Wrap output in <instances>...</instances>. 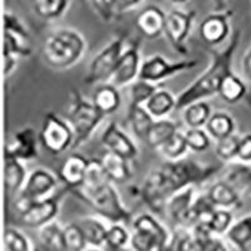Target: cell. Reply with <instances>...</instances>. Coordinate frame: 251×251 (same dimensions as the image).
Returning <instances> with one entry per match:
<instances>
[{"label":"cell","mask_w":251,"mask_h":251,"mask_svg":"<svg viewBox=\"0 0 251 251\" xmlns=\"http://www.w3.org/2000/svg\"><path fill=\"white\" fill-rule=\"evenodd\" d=\"M240 35L241 31L236 29L232 31L227 46L219 51H211L212 62L210 67L176 97L177 111H182L192 103L205 100L215 94H219L221 83L232 72V59L240 44Z\"/></svg>","instance_id":"1"},{"label":"cell","mask_w":251,"mask_h":251,"mask_svg":"<svg viewBox=\"0 0 251 251\" xmlns=\"http://www.w3.org/2000/svg\"><path fill=\"white\" fill-rule=\"evenodd\" d=\"M87 42L79 31L72 28H58L47 37L43 58L54 69H68L82 59Z\"/></svg>","instance_id":"2"},{"label":"cell","mask_w":251,"mask_h":251,"mask_svg":"<svg viewBox=\"0 0 251 251\" xmlns=\"http://www.w3.org/2000/svg\"><path fill=\"white\" fill-rule=\"evenodd\" d=\"M104 118L106 116L98 111L92 100H87L78 89H73L67 111V121L75 132V143L72 150L86 143Z\"/></svg>","instance_id":"3"},{"label":"cell","mask_w":251,"mask_h":251,"mask_svg":"<svg viewBox=\"0 0 251 251\" xmlns=\"http://www.w3.org/2000/svg\"><path fill=\"white\" fill-rule=\"evenodd\" d=\"M73 192L108 223L125 225L133 221L131 210L126 207L120 194L112 182L106 183L92 191L73 190Z\"/></svg>","instance_id":"4"},{"label":"cell","mask_w":251,"mask_h":251,"mask_svg":"<svg viewBox=\"0 0 251 251\" xmlns=\"http://www.w3.org/2000/svg\"><path fill=\"white\" fill-rule=\"evenodd\" d=\"M219 166H205L192 160L182 158L178 161H165L161 171L165 176L170 195L183 188L205 182L219 171Z\"/></svg>","instance_id":"5"},{"label":"cell","mask_w":251,"mask_h":251,"mask_svg":"<svg viewBox=\"0 0 251 251\" xmlns=\"http://www.w3.org/2000/svg\"><path fill=\"white\" fill-rule=\"evenodd\" d=\"M174 241L171 232L161 221L151 214H141L132 221V251H156L158 248Z\"/></svg>","instance_id":"6"},{"label":"cell","mask_w":251,"mask_h":251,"mask_svg":"<svg viewBox=\"0 0 251 251\" xmlns=\"http://www.w3.org/2000/svg\"><path fill=\"white\" fill-rule=\"evenodd\" d=\"M125 35H116L108 44L92 59L88 73L84 77L87 84H107L111 82L121 55L126 49Z\"/></svg>","instance_id":"7"},{"label":"cell","mask_w":251,"mask_h":251,"mask_svg":"<svg viewBox=\"0 0 251 251\" xmlns=\"http://www.w3.org/2000/svg\"><path fill=\"white\" fill-rule=\"evenodd\" d=\"M40 142L51 154H60L73 147L75 132L67 120L55 113H47L39 134Z\"/></svg>","instance_id":"8"},{"label":"cell","mask_w":251,"mask_h":251,"mask_svg":"<svg viewBox=\"0 0 251 251\" xmlns=\"http://www.w3.org/2000/svg\"><path fill=\"white\" fill-rule=\"evenodd\" d=\"M58 178L53 172L46 169H37L28 176L25 186L15 197V207L22 212L30 203L38 202L51 196L57 187Z\"/></svg>","instance_id":"9"},{"label":"cell","mask_w":251,"mask_h":251,"mask_svg":"<svg viewBox=\"0 0 251 251\" xmlns=\"http://www.w3.org/2000/svg\"><path fill=\"white\" fill-rule=\"evenodd\" d=\"M197 66H199V60L197 59L171 62L163 55L154 54L146 58L142 62L138 79L158 84L160 82L172 77V75L191 71Z\"/></svg>","instance_id":"10"},{"label":"cell","mask_w":251,"mask_h":251,"mask_svg":"<svg viewBox=\"0 0 251 251\" xmlns=\"http://www.w3.org/2000/svg\"><path fill=\"white\" fill-rule=\"evenodd\" d=\"M196 15L194 10L182 8L171 9L166 15L165 35L172 48L181 54H187L186 40L191 33Z\"/></svg>","instance_id":"11"},{"label":"cell","mask_w":251,"mask_h":251,"mask_svg":"<svg viewBox=\"0 0 251 251\" xmlns=\"http://www.w3.org/2000/svg\"><path fill=\"white\" fill-rule=\"evenodd\" d=\"M4 18V51L15 57H28L31 54V38L28 29L19 17L5 12Z\"/></svg>","instance_id":"12"},{"label":"cell","mask_w":251,"mask_h":251,"mask_svg":"<svg viewBox=\"0 0 251 251\" xmlns=\"http://www.w3.org/2000/svg\"><path fill=\"white\" fill-rule=\"evenodd\" d=\"M143 60L141 59V43L138 40H133L128 47H126L123 54L117 64L109 84L116 88L132 86L138 80L141 72V66Z\"/></svg>","instance_id":"13"},{"label":"cell","mask_w":251,"mask_h":251,"mask_svg":"<svg viewBox=\"0 0 251 251\" xmlns=\"http://www.w3.org/2000/svg\"><path fill=\"white\" fill-rule=\"evenodd\" d=\"M100 143L107 152L122 157L129 162L140 153L137 145L116 122H109L107 125L100 136Z\"/></svg>","instance_id":"14"},{"label":"cell","mask_w":251,"mask_h":251,"mask_svg":"<svg viewBox=\"0 0 251 251\" xmlns=\"http://www.w3.org/2000/svg\"><path fill=\"white\" fill-rule=\"evenodd\" d=\"M141 195L145 203L154 214H162L166 211L167 200L171 196L167 188L165 176L161 170H153L145 178Z\"/></svg>","instance_id":"15"},{"label":"cell","mask_w":251,"mask_h":251,"mask_svg":"<svg viewBox=\"0 0 251 251\" xmlns=\"http://www.w3.org/2000/svg\"><path fill=\"white\" fill-rule=\"evenodd\" d=\"M59 212V200L55 196H50L38 202H33L19 212L23 225L30 228H42L53 223Z\"/></svg>","instance_id":"16"},{"label":"cell","mask_w":251,"mask_h":251,"mask_svg":"<svg viewBox=\"0 0 251 251\" xmlns=\"http://www.w3.org/2000/svg\"><path fill=\"white\" fill-rule=\"evenodd\" d=\"M230 12H220L208 14L201 22L200 37L207 46H219L230 35Z\"/></svg>","instance_id":"17"},{"label":"cell","mask_w":251,"mask_h":251,"mask_svg":"<svg viewBox=\"0 0 251 251\" xmlns=\"http://www.w3.org/2000/svg\"><path fill=\"white\" fill-rule=\"evenodd\" d=\"M6 153L17 157L20 161H30L38 157V136L31 127L26 126L18 129L13 140L8 143Z\"/></svg>","instance_id":"18"},{"label":"cell","mask_w":251,"mask_h":251,"mask_svg":"<svg viewBox=\"0 0 251 251\" xmlns=\"http://www.w3.org/2000/svg\"><path fill=\"white\" fill-rule=\"evenodd\" d=\"M166 15L161 8L156 5H146L138 13L136 19V26L138 30L149 39L158 38L161 34H165Z\"/></svg>","instance_id":"19"},{"label":"cell","mask_w":251,"mask_h":251,"mask_svg":"<svg viewBox=\"0 0 251 251\" xmlns=\"http://www.w3.org/2000/svg\"><path fill=\"white\" fill-rule=\"evenodd\" d=\"M89 160L80 153H72L67 157L59 170V178L66 183L69 191L79 188L86 178Z\"/></svg>","instance_id":"20"},{"label":"cell","mask_w":251,"mask_h":251,"mask_svg":"<svg viewBox=\"0 0 251 251\" xmlns=\"http://www.w3.org/2000/svg\"><path fill=\"white\" fill-rule=\"evenodd\" d=\"M196 197L195 186L183 188L169 197L167 205H166V212L169 214L170 219L174 221L176 227H181L183 225V221H185L194 201L196 200Z\"/></svg>","instance_id":"21"},{"label":"cell","mask_w":251,"mask_h":251,"mask_svg":"<svg viewBox=\"0 0 251 251\" xmlns=\"http://www.w3.org/2000/svg\"><path fill=\"white\" fill-rule=\"evenodd\" d=\"M4 181H5V187L9 194L15 195V197L22 192V190L25 186L29 175L26 174L25 166L23 161L18 160L17 157L12 154H4Z\"/></svg>","instance_id":"22"},{"label":"cell","mask_w":251,"mask_h":251,"mask_svg":"<svg viewBox=\"0 0 251 251\" xmlns=\"http://www.w3.org/2000/svg\"><path fill=\"white\" fill-rule=\"evenodd\" d=\"M89 5L94 9L104 22H112L122 15L137 10L145 5L143 1L138 0H111V1H89Z\"/></svg>","instance_id":"23"},{"label":"cell","mask_w":251,"mask_h":251,"mask_svg":"<svg viewBox=\"0 0 251 251\" xmlns=\"http://www.w3.org/2000/svg\"><path fill=\"white\" fill-rule=\"evenodd\" d=\"M206 196L215 207L225 208V210L239 207L243 200V196L230 183L224 180L217 181L214 185H211Z\"/></svg>","instance_id":"24"},{"label":"cell","mask_w":251,"mask_h":251,"mask_svg":"<svg viewBox=\"0 0 251 251\" xmlns=\"http://www.w3.org/2000/svg\"><path fill=\"white\" fill-rule=\"evenodd\" d=\"M100 161L112 183H122L131 178L132 171L129 167V161H126L122 157H118L107 151L103 153Z\"/></svg>","instance_id":"25"},{"label":"cell","mask_w":251,"mask_h":251,"mask_svg":"<svg viewBox=\"0 0 251 251\" xmlns=\"http://www.w3.org/2000/svg\"><path fill=\"white\" fill-rule=\"evenodd\" d=\"M178 131H180L178 126L174 121H170L167 118H165V120H157L151 126V128H150L149 133H147V136L145 138V142L151 149L158 151Z\"/></svg>","instance_id":"26"},{"label":"cell","mask_w":251,"mask_h":251,"mask_svg":"<svg viewBox=\"0 0 251 251\" xmlns=\"http://www.w3.org/2000/svg\"><path fill=\"white\" fill-rule=\"evenodd\" d=\"M92 102L104 116L114 113L121 106V94L118 88L107 83L100 84L92 96Z\"/></svg>","instance_id":"27"},{"label":"cell","mask_w":251,"mask_h":251,"mask_svg":"<svg viewBox=\"0 0 251 251\" xmlns=\"http://www.w3.org/2000/svg\"><path fill=\"white\" fill-rule=\"evenodd\" d=\"M145 107L154 121L165 120L174 109H176V97L167 89H158L146 103Z\"/></svg>","instance_id":"28"},{"label":"cell","mask_w":251,"mask_h":251,"mask_svg":"<svg viewBox=\"0 0 251 251\" xmlns=\"http://www.w3.org/2000/svg\"><path fill=\"white\" fill-rule=\"evenodd\" d=\"M78 225L82 228L83 234L86 236L87 244L92 248H103L106 245V237L107 231H108V226L103 223L102 220L97 217L89 216L83 217L78 221Z\"/></svg>","instance_id":"29"},{"label":"cell","mask_w":251,"mask_h":251,"mask_svg":"<svg viewBox=\"0 0 251 251\" xmlns=\"http://www.w3.org/2000/svg\"><path fill=\"white\" fill-rule=\"evenodd\" d=\"M235 128H236V125H235L234 118L226 112L214 113L206 125V132L208 136L216 141L224 140L235 134Z\"/></svg>","instance_id":"30"},{"label":"cell","mask_w":251,"mask_h":251,"mask_svg":"<svg viewBox=\"0 0 251 251\" xmlns=\"http://www.w3.org/2000/svg\"><path fill=\"white\" fill-rule=\"evenodd\" d=\"M211 116V107L206 100L195 102L182 109V120L187 128H203Z\"/></svg>","instance_id":"31"},{"label":"cell","mask_w":251,"mask_h":251,"mask_svg":"<svg viewBox=\"0 0 251 251\" xmlns=\"http://www.w3.org/2000/svg\"><path fill=\"white\" fill-rule=\"evenodd\" d=\"M127 117H128L129 126H131L133 133L138 138L145 141L151 126L154 122L153 117L149 113L145 106H138V104H131L129 106Z\"/></svg>","instance_id":"32"},{"label":"cell","mask_w":251,"mask_h":251,"mask_svg":"<svg viewBox=\"0 0 251 251\" xmlns=\"http://www.w3.org/2000/svg\"><path fill=\"white\" fill-rule=\"evenodd\" d=\"M225 236L240 251L245 250L251 244V214L235 221Z\"/></svg>","instance_id":"33"},{"label":"cell","mask_w":251,"mask_h":251,"mask_svg":"<svg viewBox=\"0 0 251 251\" xmlns=\"http://www.w3.org/2000/svg\"><path fill=\"white\" fill-rule=\"evenodd\" d=\"M224 181L230 183L241 196L250 194L251 166L241 162L236 163L226 172Z\"/></svg>","instance_id":"34"},{"label":"cell","mask_w":251,"mask_h":251,"mask_svg":"<svg viewBox=\"0 0 251 251\" xmlns=\"http://www.w3.org/2000/svg\"><path fill=\"white\" fill-rule=\"evenodd\" d=\"M246 84L239 75H236L234 72H231L227 77L221 83V87L219 89V96L227 103H237L239 100L245 97Z\"/></svg>","instance_id":"35"},{"label":"cell","mask_w":251,"mask_h":251,"mask_svg":"<svg viewBox=\"0 0 251 251\" xmlns=\"http://www.w3.org/2000/svg\"><path fill=\"white\" fill-rule=\"evenodd\" d=\"M38 239L39 243L51 251H66L64 245V227L58 223L48 224L44 227L38 230Z\"/></svg>","instance_id":"36"},{"label":"cell","mask_w":251,"mask_h":251,"mask_svg":"<svg viewBox=\"0 0 251 251\" xmlns=\"http://www.w3.org/2000/svg\"><path fill=\"white\" fill-rule=\"evenodd\" d=\"M69 5L68 0H39L31 4L35 14L44 20L58 19L68 10Z\"/></svg>","instance_id":"37"},{"label":"cell","mask_w":251,"mask_h":251,"mask_svg":"<svg viewBox=\"0 0 251 251\" xmlns=\"http://www.w3.org/2000/svg\"><path fill=\"white\" fill-rule=\"evenodd\" d=\"M187 151L188 146L186 142L185 133H183V131H178L157 152L165 158V161H178L185 158Z\"/></svg>","instance_id":"38"},{"label":"cell","mask_w":251,"mask_h":251,"mask_svg":"<svg viewBox=\"0 0 251 251\" xmlns=\"http://www.w3.org/2000/svg\"><path fill=\"white\" fill-rule=\"evenodd\" d=\"M111 182L107 177L106 172L103 170L102 165H100V160H89L88 169H87L86 178L84 182L79 188L75 190H80V191H92L96 188L100 187V186L106 185V183ZM73 191V190H72Z\"/></svg>","instance_id":"39"},{"label":"cell","mask_w":251,"mask_h":251,"mask_svg":"<svg viewBox=\"0 0 251 251\" xmlns=\"http://www.w3.org/2000/svg\"><path fill=\"white\" fill-rule=\"evenodd\" d=\"M33 245L23 232L15 227H8L4 232L3 251H31Z\"/></svg>","instance_id":"40"},{"label":"cell","mask_w":251,"mask_h":251,"mask_svg":"<svg viewBox=\"0 0 251 251\" xmlns=\"http://www.w3.org/2000/svg\"><path fill=\"white\" fill-rule=\"evenodd\" d=\"M64 245L66 251H87V240L77 223L64 226Z\"/></svg>","instance_id":"41"},{"label":"cell","mask_w":251,"mask_h":251,"mask_svg":"<svg viewBox=\"0 0 251 251\" xmlns=\"http://www.w3.org/2000/svg\"><path fill=\"white\" fill-rule=\"evenodd\" d=\"M232 224H234V216L230 210L216 208V211L212 215L211 220L208 221L207 226L214 236L220 237L227 234Z\"/></svg>","instance_id":"42"},{"label":"cell","mask_w":251,"mask_h":251,"mask_svg":"<svg viewBox=\"0 0 251 251\" xmlns=\"http://www.w3.org/2000/svg\"><path fill=\"white\" fill-rule=\"evenodd\" d=\"M157 91H158L157 84L140 79L136 80L131 86V104L145 106Z\"/></svg>","instance_id":"43"},{"label":"cell","mask_w":251,"mask_h":251,"mask_svg":"<svg viewBox=\"0 0 251 251\" xmlns=\"http://www.w3.org/2000/svg\"><path fill=\"white\" fill-rule=\"evenodd\" d=\"M185 133L186 142H187L188 150L194 152H203L210 147V136L203 128H187L183 131Z\"/></svg>","instance_id":"44"},{"label":"cell","mask_w":251,"mask_h":251,"mask_svg":"<svg viewBox=\"0 0 251 251\" xmlns=\"http://www.w3.org/2000/svg\"><path fill=\"white\" fill-rule=\"evenodd\" d=\"M131 241V232L123 224H111L107 231L106 245L112 248H127Z\"/></svg>","instance_id":"45"},{"label":"cell","mask_w":251,"mask_h":251,"mask_svg":"<svg viewBox=\"0 0 251 251\" xmlns=\"http://www.w3.org/2000/svg\"><path fill=\"white\" fill-rule=\"evenodd\" d=\"M239 141L240 137H237L236 134H232V136L224 138V140L216 141V146H215L216 156L221 161H225V162L236 160Z\"/></svg>","instance_id":"46"},{"label":"cell","mask_w":251,"mask_h":251,"mask_svg":"<svg viewBox=\"0 0 251 251\" xmlns=\"http://www.w3.org/2000/svg\"><path fill=\"white\" fill-rule=\"evenodd\" d=\"M174 235L176 251H205L202 246L194 239L190 230L177 228V232Z\"/></svg>","instance_id":"47"},{"label":"cell","mask_w":251,"mask_h":251,"mask_svg":"<svg viewBox=\"0 0 251 251\" xmlns=\"http://www.w3.org/2000/svg\"><path fill=\"white\" fill-rule=\"evenodd\" d=\"M236 160L241 163L251 162V133H246L240 137Z\"/></svg>","instance_id":"48"},{"label":"cell","mask_w":251,"mask_h":251,"mask_svg":"<svg viewBox=\"0 0 251 251\" xmlns=\"http://www.w3.org/2000/svg\"><path fill=\"white\" fill-rule=\"evenodd\" d=\"M18 66V57L3 51V73L5 77H9L15 71Z\"/></svg>","instance_id":"49"},{"label":"cell","mask_w":251,"mask_h":251,"mask_svg":"<svg viewBox=\"0 0 251 251\" xmlns=\"http://www.w3.org/2000/svg\"><path fill=\"white\" fill-rule=\"evenodd\" d=\"M205 251H228L225 241L221 237L214 236L203 248Z\"/></svg>","instance_id":"50"},{"label":"cell","mask_w":251,"mask_h":251,"mask_svg":"<svg viewBox=\"0 0 251 251\" xmlns=\"http://www.w3.org/2000/svg\"><path fill=\"white\" fill-rule=\"evenodd\" d=\"M241 67H243L244 77L251 82V46H250V48L248 49V51H246L245 54H244Z\"/></svg>","instance_id":"51"},{"label":"cell","mask_w":251,"mask_h":251,"mask_svg":"<svg viewBox=\"0 0 251 251\" xmlns=\"http://www.w3.org/2000/svg\"><path fill=\"white\" fill-rule=\"evenodd\" d=\"M156 251H176V245H175V235H174V241L170 243L169 245H165L162 248H158Z\"/></svg>","instance_id":"52"},{"label":"cell","mask_w":251,"mask_h":251,"mask_svg":"<svg viewBox=\"0 0 251 251\" xmlns=\"http://www.w3.org/2000/svg\"><path fill=\"white\" fill-rule=\"evenodd\" d=\"M31 251H51V250H49L47 246H44L43 244H40L39 241H38L37 244H34V245H33V249H31Z\"/></svg>","instance_id":"53"},{"label":"cell","mask_w":251,"mask_h":251,"mask_svg":"<svg viewBox=\"0 0 251 251\" xmlns=\"http://www.w3.org/2000/svg\"><path fill=\"white\" fill-rule=\"evenodd\" d=\"M103 251H131L128 248H112V246H103Z\"/></svg>","instance_id":"54"},{"label":"cell","mask_w":251,"mask_h":251,"mask_svg":"<svg viewBox=\"0 0 251 251\" xmlns=\"http://www.w3.org/2000/svg\"><path fill=\"white\" fill-rule=\"evenodd\" d=\"M87 251H103V249H98V248H91V249H87Z\"/></svg>","instance_id":"55"},{"label":"cell","mask_w":251,"mask_h":251,"mask_svg":"<svg viewBox=\"0 0 251 251\" xmlns=\"http://www.w3.org/2000/svg\"><path fill=\"white\" fill-rule=\"evenodd\" d=\"M244 251H251V244H250V245H248V248H246Z\"/></svg>","instance_id":"56"},{"label":"cell","mask_w":251,"mask_h":251,"mask_svg":"<svg viewBox=\"0 0 251 251\" xmlns=\"http://www.w3.org/2000/svg\"><path fill=\"white\" fill-rule=\"evenodd\" d=\"M250 194H251V185H250Z\"/></svg>","instance_id":"57"}]
</instances>
